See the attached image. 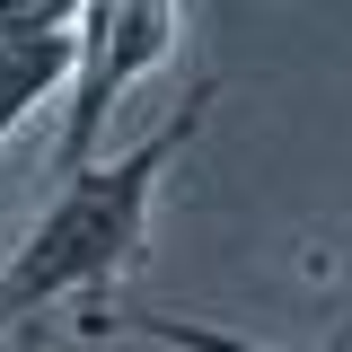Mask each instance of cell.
Segmentation results:
<instances>
[{
	"label": "cell",
	"instance_id": "obj_1",
	"mask_svg": "<svg viewBox=\"0 0 352 352\" xmlns=\"http://www.w3.org/2000/svg\"><path fill=\"white\" fill-rule=\"evenodd\" d=\"M212 97H220L212 80H194L185 106H168L159 132H141L132 150H97L88 168H71L53 185V203L36 212V229L0 264V335H36V317L62 308V300L97 308L141 264V247H150V203H159L168 168L194 150Z\"/></svg>",
	"mask_w": 352,
	"mask_h": 352
},
{
	"label": "cell",
	"instance_id": "obj_2",
	"mask_svg": "<svg viewBox=\"0 0 352 352\" xmlns=\"http://www.w3.org/2000/svg\"><path fill=\"white\" fill-rule=\"evenodd\" d=\"M176 53V0H88L71 27V80H62V141L53 176L88 168L106 150V124L132 88Z\"/></svg>",
	"mask_w": 352,
	"mask_h": 352
},
{
	"label": "cell",
	"instance_id": "obj_3",
	"mask_svg": "<svg viewBox=\"0 0 352 352\" xmlns=\"http://www.w3.org/2000/svg\"><path fill=\"white\" fill-rule=\"evenodd\" d=\"M71 80V27H9L0 18V150L36 106H53Z\"/></svg>",
	"mask_w": 352,
	"mask_h": 352
},
{
	"label": "cell",
	"instance_id": "obj_4",
	"mask_svg": "<svg viewBox=\"0 0 352 352\" xmlns=\"http://www.w3.org/2000/svg\"><path fill=\"white\" fill-rule=\"evenodd\" d=\"M80 335H141V344H168V352H282V344H256V335H229V326H194V317H159V308H115V300L88 308Z\"/></svg>",
	"mask_w": 352,
	"mask_h": 352
},
{
	"label": "cell",
	"instance_id": "obj_5",
	"mask_svg": "<svg viewBox=\"0 0 352 352\" xmlns=\"http://www.w3.org/2000/svg\"><path fill=\"white\" fill-rule=\"evenodd\" d=\"M88 0H0V18L9 27H80Z\"/></svg>",
	"mask_w": 352,
	"mask_h": 352
},
{
	"label": "cell",
	"instance_id": "obj_6",
	"mask_svg": "<svg viewBox=\"0 0 352 352\" xmlns=\"http://www.w3.org/2000/svg\"><path fill=\"white\" fill-rule=\"evenodd\" d=\"M335 352H352V317H344V344H335Z\"/></svg>",
	"mask_w": 352,
	"mask_h": 352
}]
</instances>
